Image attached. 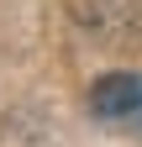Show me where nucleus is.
Segmentation results:
<instances>
[{"instance_id":"1","label":"nucleus","mask_w":142,"mask_h":147,"mask_svg":"<svg viewBox=\"0 0 142 147\" xmlns=\"http://www.w3.org/2000/svg\"><path fill=\"white\" fill-rule=\"evenodd\" d=\"M90 116L111 131H126V137H142V74L132 68H116L95 79L90 89Z\"/></svg>"}]
</instances>
